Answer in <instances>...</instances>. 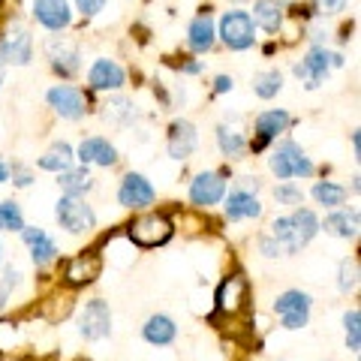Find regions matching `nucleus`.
<instances>
[{
	"label": "nucleus",
	"mask_w": 361,
	"mask_h": 361,
	"mask_svg": "<svg viewBox=\"0 0 361 361\" xmlns=\"http://www.w3.org/2000/svg\"><path fill=\"white\" fill-rule=\"evenodd\" d=\"M54 220L66 235H90L97 229V211L85 199L61 196L54 202Z\"/></svg>",
	"instance_id": "4"
},
{
	"label": "nucleus",
	"mask_w": 361,
	"mask_h": 361,
	"mask_svg": "<svg viewBox=\"0 0 361 361\" xmlns=\"http://www.w3.org/2000/svg\"><path fill=\"white\" fill-rule=\"evenodd\" d=\"M0 61L13 66H27L33 61V37L27 27H13L0 37Z\"/></svg>",
	"instance_id": "20"
},
{
	"label": "nucleus",
	"mask_w": 361,
	"mask_h": 361,
	"mask_svg": "<svg viewBox=\"0 0 361 361\" xmlns=\"http://www.w3.org/2000/svg\"><path fill=\"white\" fill-rule=\"evenodd\" d=\"M274 313L280 316V329L301 331L307 329L310 313H313V295L304 289H286L274 298Z\"/></svg>",
	"instance_id": "6"
},
{
	"label": "nucleus",
	"mask_w": 361,
	"mask_h": 361,
	"mask_svg": "<svg viewBox=\"0 0 361 361\" xmlns=\"http://www.w3.org/2000/svg\"><path fill=\"white\" fill-rule=\"evenodd\" d=\"M226 190H229V180H226V172H217V169H205V172L193 175L187 187V196H190V205H196L202 211H208L214 205H220Z\"/></svg>",
	"instance_id": "8"
},
{
	"label": "nucleus",
	"mask_w": 361,
	"mask_h": 361,
	"mask_svg": "<svg viewBox=\"0 0 361 361\" xmlns=\"http://www.w3.org/2000/svg\"><path fill=\"white\" fill-rule=\"evenodd\" d=\"M259 253H262L265 259H280V256H286L283 253V247H280L271 235L265 232V235H259Z\"/></svg>",
	"instance_id": "40"
},
{
	"label": "nucleus",
	"mask_w": 361,
	"mask_h": 361,
	"mask_svg": "<svg viewBox=\"0 0 361 361\" xmlns=\"http://www.w3.org/2000/svg\"><path fill=\"white\" fill-rule=\"evenodd\" d=\"M329 54H331V51L325 49V45H310L307 54H304L301 61L292 63V75H295L307 90L322 87L325 78L331 75V61H329Z\"/></svg>",
	"instance_id": "11"
},
{
	"label": "nucleus",
	"mask_w": 361,
	"mask_h": 361,
	"mask_svg": "<svg viewBox=\"0 0 361 361\" xmlns=\"http://www.w3.org/2000/svg\"><path fill=\"white\" fill-rule=\"evenodd\" d=\"M142 341L148 343V346H157V349L172 346L178 341V325H175V319L169 313H151L148 319H145V325H142Z\"/></svg>",
	"instance_id": "24"
},
{
	"label": "nucleus",
	"mask_w": 361,
	"mask_h": 361,
	"mask_svg": "<svg viewBox=\"0 0 361 361\" xmlns=\"http://www.w3.org/2000/svg\"><path fill=\"white\" fill-rule=\"evenodd\" d=\"M353 157L361 160V130H353Z\"/></svg>",
	"instance_id": "44"
},
{
	"label": "nucleus",
	"mask_w": 361,
	"mask_h": 361,
	"mask_svg": "<svg viewBox=\"0 0 361 361\" xmlns=\"http://www.w3.org/2000/svg\"><path fill=\"white\" fill-rule=\"evenodd\" d=\"M9 178H13V187L27 190L33 180H37V172H33L30 166H25V163H13L9 166Z\"/></svg>",
	"instance_id": "38"
},
{
	"label": "nucleus",
	"mask_w": 361,
	"mask_h": 361,
	"mask_svg": "<svg viewBox=\"0 0 361 361\" xmlns=\"http://www.w3.org/2000/svg\"><path fill=\"white\" fill-rule=\"evenodd\" d=\"M21 271L16 265H6L4 268V277H0V307H6L9 301H13V292L21 286Z\"/></svg>",
	"instance_id": "37"
},
{
	"label": "nucleus",
	"mask_w": 361,
	"mask_h": 361,
	"mask_svg": "<svg viewBox=\"0 0 361 361\" xmlns=\"http://www.w3.org/2000/svg\"><path fill=\"white\" fill-rule=\"evenodd\" d=\"M310 199H313L319 208H325V211L343 208V202L349 199V190H346L343 184H337V180L322 178V180H316V184L310 187Z\"/></svg>",
	"instance_id": "31"
},
{
	"label": "nucleus",
	"mask_w": 361,
	"mask_h": 361,
	"mask_svg": "<svg viewBox=\"0 0 361 361\" xmlns=\"http://www.w3.org/2000/svg\"><path fill=\"white\" fill-rule=\"evenodd\" d=\"M37 166L42 169V172L61 175V172H66V169L75 166V148H73L70 142H54L51 148L37 160Z\"/></svg>",
	"instance_id": "30"
},
{
	"label": "nucleus",
	"mask_w": 361,
	"mask_h": 361,
	"mask_svg": "<svg viewBox=\"0 0 361 361\" xmlns=\"http://www.w3.org/2000/svg\"><path fill=\"white\" fill-rule=\"evenodd\" d=\"M196 148H199V130H196L193 121L178 118V121L169 123L166 151H169V157H172V160L184 163V160H190V157L196 154Z\"/></svg>",
	"instance_id": "14"
},
{
	"label": "nucleus",
	"mask_w": 361,
	"mask_h": 361,
	"mask_svg": "<svg viewBox=\"0 0 361 361\" xmlns=\"http://www.w3.org/2000/svg\"><path fill=\"white\" fill-rule=\"evenodd\" d=\"M361 283V265H358V256H346L341 268H337V289L343 295H353Z\"/></svg>",
	"instance_id": "33"
},
{
	"label": "nucleus",
	"mask_w": 361,
	"mask_h": 361,
	"mask_svg": "<svg viewBox=\"0 0 361 361\" xmlns=\"http://www.w3.org/2000/svg\"><path fill=\"white\" fill-rule=\"evenodd\" d=\"M30 16L39 27L49 33H63L73 25V6L70 0H33L30 4Z\"/></svg>",
	"instance_id": "16"
},
{
	"label": "nucleus",
	"mask_w": 361,
	"mask_h": 361,
	"mask_svg": "<svg viewBox=\"0 0 361 361\" xmlns=\"http://www.w3.org/2000/svg\"><path fill=\"white\" fill-rule=\"evenodd\" d=\"M0 232H4V223H0Z\"/></svg>",
	"instance_id": "48"
},
{
	"label": "nucleus",
	"mask_w": 361,
	"mask_h": 361,
	"mask_svg": "<svg viewBox=\"0 0 361 361\" xmlns=\"http://www.w3.org/2000/svg\"><path fill=\"white\" fill-rule=\"evenodd\" d=\"M0 223H4V232H21L25 229V211H21L18 202L4 199L0 202Z\"/></svg>",
	"instance_id": "35"
},
{
	"label": "nucleus",
	"mask_w": 361,
	"mask_h": 361,
	"mask_svg": "<svg viewBox=\"0 0 361 361\" xmlns=\"http://www.w3.org/2000/svg\"><path fill=\"white\" fill-rule=\"evenodd\" d=\"M343 4H346V0H319V6H322V9H325V13H329V16L341 13V9H343Z\"/></svg>",
	"instance_id": "43"
},
{
	"label": "nucleus",
	"mask_w": 361,
	"mask_h": 361,
	"mask_svg": "<svg viewBox=\"0 0 361 361\" xmlns=\"http://www.w3.org/2000/svg\"><path fill=\"white\" fill-rule=\"evenodd\" d=\"M223 217L229 220V223H244V220H259L262 217V211L265 205L259 202L256 193H247V190L241 187H232V190H226V196H223Z\"/></svg>",
	"instance_id": "17"
},
{
	"label": "nucleus",
	"mask_w": 361,
	"mask_h": 361,
	"mask_svg": "<svg viewBox=\"0 0 361 361\" xmlns=\"http://www.w3.org/2000/svg\"><path fill=\"white\" fill-rule=\"evenodd\" d=\"M172 235H175V226L160 211H142L139 217L130 220V226H127V238L135 247H145V250L166 244Z\"/></svg>",
	"instance_id": "3"
},
{
	"label": "nucleus",
	"mask_w": 361,
	"mask_h": 361,
	"mask_svg": "<svg viewBox=\"0 0 361 361\" xmlns=\"http://www.w3.org/2000/svg\"><path fill=\"white\" fill-rule=\"evenodd\" d=\"M6 180H9V163L0 157V184H6Z\"/></svg>",
	"instance_id": "45"
},
{
	"label": "nucleus",
	"mask_w": 361,
	"mask_h": 361,
	"mask_svg": "<svg viewBox=\"0 0 361 361\" xmlns=\"http://www.w3.org/2000/svg\"><path fill=\"white\" fill-rule=\"evenodd\" d=\"M214 139H217V151L226 157V160H244L247 154V135L241 127H235V123H220L217 133H214Z\"/></svg>",
	"instance_id": "27"
},
{
	"label": "nucleus",
	"mask_w": 361,
	"mask_h": 361,
	"mask_svg": "<svg viewBox=\"0 0 361 361\" xmlns=\"http://www.w3.org/2000/svg\"><path fill=\"white\" fill-rule=\"evenodd\" d=\"M58 187H61V196L85 199L90 190L97 187V178L87 166H73V169H66V172L58 175Z\"/></svg>",
	"instance_id": "28"
},
{
	"label": "nucleus",
	"mask_w": 361,
	"mask_h": 361,
	"mask_svg": "<svg viewBox=\"0 0 361 361\" xmlns=\"http://www.w3.org/2000/svg\"><path fill=\"white\" fill-rule=\"evenodd\" d=\"M256 30L247 9H226L217 21V39L229 51H250L256 45Z\"/></svg>",
	"instance_id": "2"
},
{
	"label": "nucleus",
	"mask_w": 361,
	"mask_h": 361,
	"mask_svg": "<svg viewBox=\"0 0 361 361\" xmlns=\"http://www.w3.org/2000/svg\"><path fill=\"white\" fill-rule=\"evenodd\" d=\"M45 58H49V66L61 78H70L82 70V51H78V42L66 39V37H51L45 39Z\"/></svg>",
	"instance_id": "12"
},
{
	"label": "nucleus",
	"mask_w": 361,
	"mask_h": 361,
	"mask_svg": "<svg viewBox=\"0 0 361 361\" xmlns=\"http://www.w3.org/2000/svg\"><path fill=\"white\" fill-rule=\"evenodd\" d=\"M0 259H4V247H0Z\"/></svg>",
	"instance_id": "47"
},
{
	"label": "nucleus",
	"mask_w": 361,
	"mask_h": 361,
	"mask_svg": "<svg viewBox=\"0 0 361 361\" xmlns=\"http://www.w3.org/2000/svg\"><path fill=\"white\" fill-rule=\"evenodd\" d=\"M274 202L292 211V208L304 205V190L295 184V180H280V184L274 187Z\"/></svg>",
	"instance_id": "36"
},
{
	"label": "nucleus",
	"mask_w": 361,
	"mask_h": 361,
	"mask_svg": "<svg viewBox=\"0 0 361 361\" xmlns=\"http://www.w3.org/2000/svg\"><path fill=\"white\" fill-rule=\"evenodd\" d=\"M121 160V154L118 148L111 145L106 135H85L82 142H78V148H75V163L78 166H97V169H111V166H118Z\"/></svg>",
	"instance_id": "13"
},
{
	"label": "nucleus",
	"mask_w": 361,
	"mask_h": 361,
	"mask_svg": "<svg viewBox=\"0 0 361 361\" xmlns=\"http://www.w3.org/2000/svg\"><path fill=\"white\" fill-rule=\"evenodd\" d=\"M235 90V78L232 75H217L214 78V94L223 97V94H232Z\"/></svg>",
	"instance_id": "42"
},
{
	"label": "nucleus",
	"mask_w": 361,
	"mask_h": 361,
	"mask_svg": "<svg viewBox=\"0 0 361 361\" xmlns=\"http://www.w3.org/2000/svg\"><path fill=\"white\" fill-rule=\"evenodd\" d=\"M45 103H49V109L58 118L73 121V123L87 118V111H90L87 94L82 87H75V85H51L49 90H45Z\"/></svg>",
	"instance_id": "7"
},
{
	"label": "nucleus",
	"mask_w": 361,
	"mask_h": 361,
	"mask_svg": "<svg viewBox=\"0 0 361 361\" xmlns=\"http://www.w3.org/2000/svg\"><path fill=\"white\" fill-rule=\"evenodd\" d=\"M341 322H343V343H346V349L353 355H358V349H361V310L358 307L346 310L341 316Z\"/></svg>",
	"instance_id": "34"
},
{
	"label": "nucleus",
	"mask_w": 361,
	"mask_h": 361,
	"mask_svg": "<svg viewBox=\"0 0 361 361\" xmlns=\"http://www.w3.org/2000/svg\"><path fill=\"white\" fill-rule=\"evenodd\" d=\"M361 229V214L358 208H331L325 214V220H319V232L331 235L341 241H355Z\"/></svg>",
	"instance_id": "22"
},
{
	"label": "nucleus",
	"mask_w": 361,
	"mask_h": 361,
	"mask_svg": "<svg viewBox=\"0 0 361 361\" xmlns=\"http://www.w3.org/2000/svg\"><path fill=\"white\" fill-rule=\"evenodd\" d=\"M157 202V187L148 175L127 172L118 184V205L127 211H148Z\"/></svg>",
	"instance_id": "9"
},
{
	"label": "nucleus",
	"mask_w": 361,
	"mask_h": 361,
	"mask_svg": "<svg viewBox=\"0 0 361 361\" xmlns=\"http://www.w3.org/2000/svg\"><path fill=\"white\" fill-rule=\"evenodd\" d=\"M250 304V283H247L244 274H229L217 289V313L223 316H235L247 310Z\"/></svg>",
	"instance_id": "19"
},
{
	"label": "nucleus",
	"mask_w": 361,
	"mask_h": 361,
	"mask_svg": "<svg viewBox=\"0 0 361 361\" xmlns=\"http://www.w3.org/2000/svg\"><path fill=\"white\" fill-rule=\"evenodd\" d=\"M0 85H4V61H0Z\"/></svg>",
	"instance_id": "46"
},
{
	"label": "nucleus",
	"mask_w": 361,
	"mask_h": 361,
	"mask_svg": "<svg viewBox=\"0 0 361 361\" xmlns=\"http://www.w3.org/2000/svg\"><path fill=\"white\" fill-rule=\"evenodd\" d=\"M178 73H184V75H202L205 73V61H180L178 63Z\"/></svg>",
	"instance_id": "41"
},
{
	"label": "nucleus",
	"mask_w": 361,
	"mask_h": 361,
	"mask_svg": "<svg viewBox=\"0 0 361 361\" xmlns=\"http://www.w3.org/2000/svg\"><path fill=\"white\" fill-rule=\"evenodd\" d=\"M99 271H103V259H99L97 250L75 253L63 268V283L73 286V289L87 286V283H94V280L99 277Z\"/></svg>",
	"instance_id": "21"
},
{
	"label": "nucleus",
	"mask_w": 361,
	"mask_h": 361,
	"mask_svg": "<svg viewBox=\"0 0 361 361\" xmlns=\"http://www.w3.org/2000/svg\"><path fill=\"white\" fill-rule=\"evenodd\" d=\"M73 4H75V13L82 18H97L106 9L109 0H73Z\"/></svg>",
	"instance_id": "39"
},
{
	"label": "nucleus",
	"mask_w": 361,
	"mask_h": 361,
	"mask_svg": "<svg viewBox=\"0 0 361 361\" xmlns=\"http://www.w3.org/2000/svg\"><path fill=\"white\" fill-rule=\"evenodd\" d=\"M283 90V73L280 70H262L253 75V94L259 99H274Z\"/></svg>",
	"instance_id": "32"
},
{
	"label": "nucleus",
	"mask_w": 361,
	"mask_h": 361,
	"mask_svg": "<svg viewBox=\"0 0 361 361\" xmlns=\"http://www.w3.org/2000/svg\"><path fill=\"white\" fill-rule=\"evenodd\" d=\"M250 18L265 33H280L286 21V0H256L250 9Z\"/></svg>",
	"instance_id": "26"
},
{
	"label": "nucleus",
	"mask_w": 361,
	"mask_h": 361,
	"mask_svg": "<svg viewBox=\"0 0 361 361\" xmlns=\"http://www.w3.org/2000/svg\"><path fill=\"white\" fill-rule=\"evenodd\" d=\"M99 115H103V121L115 123V127H133V123L139 121V106L121 94H111L103 103V111H99Z\"/></svg>",
	"instance_id": "29"
},
{
	"label": "nucleus",
	"mask_w": 361,
	"mask_h": 361,
	"mask_svg": "<svg viewBox=\"0 0 361 361\" xmlns=\"http://www.w3.org/2000/svg\"><path fill=\"white\" fill-rule=\"evenodd\" d=\"M292 123H295V118H292L286 109H265V111H259V115L253 118V139H247V151H253V154L265 151L271 142L283 139Z\"/></svg>",
	"instance_id": "5"
},
{
	"label": "nucleus",
	"mask_w": 361,
	"mask_h": 361,
	"mask_svg": "<svg viewBox=\"0 0 361 361\" xmlns=\"http://www.w3.org/2000/svg\"><path fill=\"white\" fill-rule=\"evenodd\" d=\"M18 235H21V241H25V247L30 250V259H33V265H37V268L51 265L54 259L61 256L58 241H54L45 229H39V226H25Z\"/></svg>",
	"instance_id": "23"
},
{
	"label": "nucleus",
	"mask_w": 361,
	"mask_h": 361,
	"mask_svg": "<svg viewBox=\"0 0 361 361\" xmlns=\"http://www.w3.org/2000/svg\"><path fill=\"white\" fill-rule=\"evenodd\" d=\"M127 85V70L111 61V58H97L87 70V87L99 90V94H121Z\"/></svg>",
	"instance_id": "15"
},
{
	"label": "nucleus",
	"mask_w": 361,
	"mask_h": 361,
	"mask_svg": "<svg viewBox=\"0 0 361 361\" xmlns=\"http://www.w3.org/2000/svg\"><path fill=\"white\" fill-rule=\"evenodd\" d=\"M78 334L90 343H99L111 334V307L103 298H90L78 310Z\"/></svg>",
	"instance_id": "10"
},
{
	"label": "nucleus",
	"mask_w": 361,
	"mask_h": 361,
	"mask_svg": "<svg viewBox=\"0 0 361 361\" xmlns=\"http://www.w3.org/2000/svg\"><path fill=\"white\" fill-rule=\"evenodd\" d=\"M268 169H271V175H274L277 180H295V178L307 180V178L316 175V163L304 154L301 145L292 142V139H280L274 148H271Z\"/></svg>",
	"instance_id": "1"
},
{
	"label": "nucleus",
	"mask_w": 361,
	"mask_h": 361,
	"mask_svg": "<svg viewBox=\"0 0 361 361\" xmlns=\"http://www.w3.org/2000/svg\"><path fill=\"white\" fill-rule=\"evenodd\" d=\"M289 223H292V244H295V253H301L316 235H319V217H316L313 208H292L289 211Z\"/></svg>",
	"instance_id": "25"
},
{
	"label": "nucleus",
	"mask_w": 361,
	"mask_h": 361,
	"mask_svg": "<svg viewBox=\"0 0 361 361\" xmlns=\"http://www.w3.org/2000/svg\"><path fill=\"white\" fill-rule=\"evenodd\" d=\"M187 49L193 54H208L217 45V21H214L211 9H199L187 25Z\"/></svg>",
	"instance_id": "18"
}]
</instances>
